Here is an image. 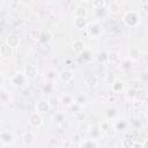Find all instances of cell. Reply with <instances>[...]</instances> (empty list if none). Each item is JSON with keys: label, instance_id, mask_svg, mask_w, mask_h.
<instances>
[{"label": "cell", "instance_id": "obj_1", "mask_svg": "<svg viewBox=\"0 0 148 148\" xmlns=\"http://www.w3.org/2000/svg\"><path fill=\"white\" fill-rule=\"evenodd\" d=\"M123 22L128 28H136L141 22V15L136 10H128L123 16Z\"/></svg>", "mask_w": 148, "mask_h": 148}, {"label": "cell", "instance_id": "obj_2", "mask_svg": "<svg viewBox=\"0 0 148 148\" xmlns=\"http://www.w3.org/2000/svg\"><path fill=\"white\" fill-rule=\"evenodd\" d=\"M9 83L17 89H23L27 88L29 84V79L27 77V75L23 72H16L15 74H13L9 77Z\"/></svg>", "mask_w": 148, "mask_h": 148}, {"label": "cell", "instance_id": "obj_3", "mask_svg": "<svg viewBox=\"0 0 148 148\" xmlns=\"http://www.w3.org/2000/svg\"><path fill=\"white\" fill-rule=\"evenodd\" d=\"M15 143V135L8 131V130H2L0 131V145L6 147V146H13Z\"/></svg>", "mask_w": 148, "mask_h": 148}, {"label": "cell", "instance_id": "obj_4", "mask_svg": "<svg viewBox=\"0 0 148 148\" xmlns=\"http://www.w3.org/2000/svg\"><path fill=\"white\" fill-rule=\"evenodd\" d=\"M87 31H88L89 36H91L94 38H98L103 34V27H102V24L98 21H95V22L88 24Z\"/></svg>", "mask_w": 148, "mask_h": 148}, {"label": "cell", "instance_id": "obj_5", "mask_svg": "<svg viewBox=\"0 0 148 148\" xmlns=\"http://www.w3.org/2000/svg\"><path fill=\"white\" fill-rule=\"evenodd\" d=\"M28 123H29L30 127H32V128H40L43 125V117L39 112L35 111V112L30 113V116L28 118Z\"/></svg>", "mask_w": 148, "mask_h": 148}, {"label": "cell", "instance_id": "obj_6", "mask_svg": "<svg viewBox=\"0 0 148 148\" xmlns=\"http://www.w3.org/2000/svg\"><path fill=\"white\" fill-rule=\"evenodd\" d=\"M127 57L131 61H138L140 58H141V51L140 49L136 46V45H131L128 46V50H127Z\"/></svg>", "mask_w": 148, "mask_h": 148}, {"label": "cell", "instance_id": "obj_7", "mask_svg": "<svg viewBox=\"0 0 148 148\" xmlns=\"http://www.w3.org/2000/svg\"><path fill=\"white\" fill-rule=\"evenodd\" d=\"M58 79L62 83H71L74 81V73L71 69H62L61 72H59Z\"/></svg>", "mask_w": 148, "mask_h": 148}, {"label": "cell", "instance_id": "obj_8", "mask_svg": "<svg viewBox=\"0 0 148 148\" xmlns=\"http://www.w3.org/2000/svg\"><path fill=\"white\" fill-rule=\"evenodd\" d=\"M13 54H14V49L10 45H8L6 42L0 44V56L3 59H9L13 57Z\"/></svg>", "mask_w": 148, "mask_h": 148}, {"label": "cell", "instance_id": "obj_9", "mask_svg": "<svg viewBox=\"0 0 148 148\" xmlns=\"http://www.w3.org/2000/svg\"><path fill=\"white\" fill-rule=\"evenodd\" d=\"M35 106H36V111L39 112L40 114L47 113V112L51 110V106H50L47 99H40V101L36 102V105H35Z\"/></svg>", "mask_w": 148, "mask_h": 148}, {"label": "cell", "instance_id": "obj_10", "mask_svg": "<svg viewBox=\"0 0 148 148\" xmlns=\"http://www.w3.org/2000/svg\"><path fill=\"white\" fill-rule=\"evenodd\" d=\"M23 73L27 75V77L30 79H36L38 75V69L35 65H25L23 68Z\"/></svg>", "mask_w": 148, "mask_h": 148}, {"label": "cell", "instance_id": "obj_11", "mask_svg": "<svg viewBox=\"0 0 148 148\" xmlns=\"http://www.w3.org/2000/svg\"><path fill=\"white\" fill-rule=\"evenodd\" d=\"M110 86H111V91L113 94H120L125 90V83L120 79H116Z\"/></svg>", "mask_w": 148, "mask_h": 148}, {"label": "cell", "instance_id": "obj_12", "mask_svg": "<svg viewBox=\"0 0 148 148\" xmlns=\"http://www.w3.org/2000/svg\"><path fill=\"white\" fill-rule=\"evenodd\" d=\"M52 37L53 36L49 30H42L37 36V40L40 44H49L52 40Z\"/></svg>", "mask_w": 148, "mask_h": 148}, {"label": "cell", "instance_id": "obj_13", "mask_svg": "<svg viewBox=\"0 0 148 148\" xmlns=\"http://www.w3.org/2000/svg\"><path fill=\"white\" fill-rule=\"evenodd\" d=\"M8 45H10L13 49H16L20 46V43H21V39H20V36L16 35V34H9L7 37H6V40H5Z\"/></svg>", "mask_w": 148, "mask_h": 148}, {"label": "cell", "instance_id": "obj_14", "mask_svg": "<svg viewBox=\"0 0 148 148\" xmlns=\"http://www.w3.org/2000/svg\"><path fill=\"white\" fill-rule=\"evenodd\" d=\"M84 84L88 87V88H95L97 87L98 84V76L96 74H87L86 77H84Z\"/></svg>", "mask_w": 148, "mask_h": 148}, {"label": "cell", "instance_id": "obj_15", "mask_svg": "<svg viewBox=\"0 0 148 148\" xmlns=\"http://www.w3.org/2000/svg\"><path fill=\"white\" fill-rule=\"evenodd\" d=\"M88 24H89V22H88L87 17H74V20H73V25L77 30H84V29H87Z\"/></svg>", "mask_w": 148, "mask_h": 148}, {"label": "cell", "instance_id": "obj_16", "mask_svg": "<svg viewBox=\"0 0 148 148\" xmlns=\"http://www.w3.org/2000/svg\"><path fill=\"white\" fill-rule=\"evenodd\" d=\"M108 62L111 64V65H114V66H119L120 62H121L120 54L118 52H116V51L108 52Z\"/></svg>", "mask_w": 148, "mask_h": 148}, {"label": "cell", "instance_id": "obj_17", "mask_svg": "<svg viewBox=\"0 0 148 148\" xmlns=\"http://www.w3.org/2000/svg\"><path fill=\"white\" fill-rule=\"evenodd\" d=\"M88 135H89V138H91L94 140H99L101 136H102V131H101L99 126H97V125L89 126V128H88Z\"/></svg>", "mask_w": 148, "mask_h": 148}, {"label": "cell", "instance_id": "obj_18", "mask_svg": "<svg viewBox=\"0 0 148 148\" xmlns=\"http://www.w3.org/2000/svg\"><path fill=\"white\" fill-rule=\"evenodd\" d=\"M94 58H95L94 53H92L90 50H88V49H84V50L80 53V60H81V62H83V64H89V62H91V61L94 60Z\"/></svg>", "mask_w": 148, "mask_h": 148}, {"label": "cell", "instance_id": "obj_19", "mask_svg": "<svg viewBox=\"0 0 148 148\" xmlns=\"http://www.w3.org/2000/svg\"><path fill=\"white\" fill-rule=\"evenodd\" d=\"M61 104L65 106V108H69L74 102H75V98L73 97L72 94H68V92H64L60 97H59Z\"/></svg>", "mask_w": 148, "mask_h": 148}, {"label": "cell", "instance_id": "obj_20", "mask_svg": "<svg viewBox=\"0 0 148 148\" xmlns=\"http://www.w3.org/2000/svg\"><path fill=\"white\" fill-rule=\"evenodd\" d=\"M10 102H12V95H10V92L7 89L0 87V104H8Z\"/></svg>", "mask_w": 148, "mask_h": 148}, {"label": "cell", "instance_id": "obj_21", "mask_svg": "<svg viewBox=\"0 0 148 148\" xmlns=\"http://www.w3.org/2000/svg\"><path fill=\"white\" fill-rule=\"evenodd\" d=\"M98 146H99L98 141H97V140H94V139H91V138L82 140V141L80 142V145H79V147H82V148H96V147H98Z\"/></svg>", "mask_w": 148, "mask_h": 148}, {"label": "cell", "instance_id": "obj_22", "mask_svg": "<svg viewBox=\"0 0 148 148\" xmlns=\"http://www.w3.org/2000/svg\"><path fill=\"white\" fill-rule=\"evenodd\" d=\"M72 49H73L74 53L80 54V53L86 49V43H84L82 39H76V40H74V42H73Z\"/></svg>", "mask_w": 148, "mask_h": 148}, {"label": "cell", "instance_id": "obj_23", "mask_svg": "<svg viewBox=\"0 0 148 148\" xmlns=\"http://www.w3.org/2000/svg\"><path fill=\"white\" fill-rule=\"evenodd\" d=\"M99 128L102 131V133H106V134H110V133H113L116 132V128L113 126V124H111V121H103L99 124Z\"/></svg>", "mask_w": 148, "mask_h": 148}, {"label": "cell", "instance_id": "obj_24", "mask_svg": "<svg viewBox=\"0 0 148 148\" xmlns=\"http://www.w3.org/2000/svg\"><path fill=\"white\" fill-rule=\"evenodd\" d=\"M106 15H108V8H106L105 6L94 8V16H95V18H96L97 21L101 20V18H104Z\"/></svg>", "mask_w": 148, "mask_h": 148}, {"label": "cell", "instance_id": "obj_25", "mask_svg": "<svg viewBox=\"0 0 148 148\" xmlns=\"http://www.w3.org/2000/svg\"><path fill=\"white\" fill-rule=\"evenodd\" d=\"M58 76H59V72H57L54 68H49L47 71H45V79H46V81L54 82L56 80H58Z\"/></svg>", "mask_w": 148, "mask_h": 148}, {"label": "cell", "instance_id": "obj_26", "mask_svg": "<svg viewBox=\"0 0 148 148\" xmlns=\"http://www.w3.org/2000/svg\"><path fill=\"white\" fill-rule=\"evenodd\" d=\"M104 116H105V118L108 120H114L117 118V116H118V111H117L116 108L110 106V108H106L104 110Z\"/></svg>", "mask_w": 148, "mask_h": 148}, {"label": "cell", "instance_id": "obj_27", "mask_svg": "<svg viewBox=\"0 0 148 148\" xmlns=\"http://www.w3.org/2000/svg\"><path fill=\"white\" fill-rule=\"evenodd\" d=\"M147 96H148V94H147V90H146V89H143V88H138V89H135V97H134L135 101L145 102V101L147 99ZM134 99H133V101H134Z\"/></svg>", "mask_w": 148, "mask_h": 148}, {"label": "cell", "instance_id": "obj_28", "mask_svg": "<svg viewBox=\"0 0 148 148\" xmlns=\"http://www.w3.org/2000/svg\"><path fill=\"white\" fill-rule=\"evenodd\" d=\"M53 121L57 124V125H62L65 121H66V119H67V117H66V114L62 112V111H58V112H56L54 114H53Z\"/></svg>", "mask_w": 148, "mask_h": 148}, {"label": "cell", "instance_id": "obj_29", "mask_svg": "<svg viewBox=\"0 0 148 148\" xmlns=\"http://www.w3.org/2000/svg\"><path fill=\"white\" fill-rule=\"evenodd\" d=\"M128 126H131L133 130H141L143 127V121L141 120V118L135 117L131 119V121L128 123Z\"/></svg>", "mask_w": 148, "mask_h": 148}, {"label": "cell", "instance_id": "obj_30", "mask_svg": "<svg viewBox=\"0 0 148 148\" xmlns=\"http://www.w3.org/2000/svg\"><path fill=\"white\" fill-rule=\"evenodd\" d=\"M35 139H36V136H35L34 132H31V131H27L22 135V140H23V142L25 145H31L35 141Z\"/></svg>", "mask_w": 148, "mask_h": 148}, {"label": "cell", "instance_id": "obj_31", "mask_svg": "<svg viewBox=\"0 0 148 148\" xmlns=\"http://www.w3.org/2000/svg\"><path fill=\"white\" fill-rule=\"evenodd\" d=\"M54 89H56L54 83H53V82H50V81L45 82V83L43 84V87H42V91H43L44 94H46V95L53 94V92H54Z\"/></svg>", "mask_w": 148, "mask_h": 148}, {"label": "cell", "instance_id": "obj_32", "mask_svg": "<svg viewBox=\"0 0 148 148\" xmlns=\"http://www.w3.org/2000/svg\"><path fill=\"white\" fill-rule=\"evenodd\" d=\"M113 126H114L116 131H124V130H127L128 121H126L125 119H118L113 123Z\"/></svg>", "mask_w": 148, "mask_h": 148}, {"label": "cell", "instance_id": "obj_33", "mask_svg": "<svg viewBox=\"0 0 148 148\" xmlns=\"http://www.w3.org/2000/svg\"><path fill=\"white\" fill-rule=\"evenodd\" d=\"M47 102H49L51 109H53V108H57V106L59 105L60 99H59V97H58L56 94H50V95L47 96Z\"/></svg>", "mask_w": 148, "mask_h": 148}, {"label": "cell", "instance_id": "obj_34", "mask_svg": "<svg viewBox=\"0 0 148 148\" xmlns=\"http://www.w3.org/2000/svg\"><path fill=\"white\" fill-rule=\"evenodd\" d=\"M87 15H88V12L83 6H77L74 9V17H87Z\"/></svg>", "mask_w": 148, "mask_h": 148}, {"label": "cell", "instance_id": "obj_35", "mask_svg": "<svg viewBox=\"0 0 148 148\" xmlns=\"http://www.w3.org/2000/svg\"><path fill=\"white\" fill-rule=\"evenodd\" d=\"M95 58L97 59L98 62H102V64H108V52L106 51H99Z\"/></svg>", "mask_w": 148, "mask_h": 148}, {"label": "cell", "instance_id": "obj_36", "mask_svg": "<svg viewBox=\"0 0 148 148\" xmlns=\"http://www.w3.org/2000/svg\"><path fill=\"white\" fill-rule=\"evenodd\" d=\"M119 9H120L119 3H118L117 1H113V2H111V3L109 5V7H108V13H111V14H117V13L119 12Z\"/></svg>", "mask_w": 148, "mask_h": 148}, {"label": "cell", "instance_id": "obj_37", "mask_svg": "<svg viewBox=\"0 0 148 148\" xmlns=\"http://www.w3.org/2000/svg\"><path fill=\"white\" fill-rule=\"evenodd\" d=\"M74 98H75V102L79 103V104H81V105H84L86 102L88 101V96H87L86 94H80V95H77V96L74 97Z\"/></svg>", "mask_w": 148, "mask_h": 148}, {"label": "cell", "instance_id": "obj_38", "mask_svg": "<svg viewBox=\"0 0 148 148\" xmlns=\"http://www.w3.org/2000/svg\"><path fill=\"white\" fill-rule=\"evenodd\" d=\"M71 110H72V112L75 114V113H79V112H81V111H83V105H81V104H79V103H76V102H74L71 106Z\"/></svg>", "mask_w": 148, "mask_h": 148}, {"label": "cell", "instance_id": "obj_39", "mask_svg": "<svg viewBox=\"0 0 148 148\" xmlns=\"http://www.w3.org/2000/svg\"><path fill=\"white\" fill-rule=\"evenodd\" d=\"M135 97V88H130L126 90V98L128 101H133Z\"/></svg>", "mask_w": 148, "mask_h": 148}, {"label": "cell", "instance_id": "obj_40", "mask_svg": "<svg viewBox=\"0 0 148 148\" xmlns=\"http://www.w3.org/2000/svg\"><path fill=\"white\" fill-rule=\"evenodd\" d=\"M116 79H117V77H116V75H114L113 73H108V74L105 75V79H104V80H105V82H106L108 84H111Z\"/></svg>", "mask_w": 148, "mask_h": 148}, {"label": "cell", "instance_id": "obj_41", "mask_svg": "<svg viewBox=\"0 0 148 148\" xmlns=\"http://www.w3.org/2000/svg\"><path fill=\"white\" fill-rule=\"evenodd\" d=\"M82 140H83V138H82V135H81V134H79V133L74 134V136H73V139H72V141H73L74 146H79V145H80V142H81Z\"/></svg>", "mask_w": 148, "mask_h": 148}, {"label": "cell", "instance_id": "obj_42", "mask_svg": "<svg viewBox=\"0 0 148 148\" xmlns=\"http://www.w3.org/2000/svg\"><path fill=\"white\" fill-rule=\"evenodd\" d=\"M133 141H134V139H132V140L130 141V139L125 138V139H123V141H121V146L125 147V148H132V146H133Z\"/></svg>", "mask_w": 148, "mask_h": 148}, {"label": "cell", "instance_id": "obj_43", "mask_svg": "<svg viewBox=\"0 0 148 148\" xmlns=\"http://www.w3.org/2000/svg\"><path fill=\"white\" fill-rule=\"evenodd\" d=\"M132 62H133V61H131V60L127 58L126 60H124V61L120 62V66H121V68H124V69H130V68L132 67Z\"/></svg>", "mask_w": 148, "mask_h": 148}, {"label": "cell", "instance_id": "obj_44", "mask_svg": "<svg viewBox=\"0 0 148 148\" xmlns=\"http://www.w3.org/2000/svg\"><path fill=\"white\" fill-rule=\"evenodd\" d=\"M75 118H76L77 120H80V121H83V120H86L87 114H86L84 111H81V112H79V113H75Z\"/></svg>", "mask_w": 148, "mask_h": 148}, {"label": "cell", "instance_id": "obj_45", "mask_svg": "<svg viewBox=\"0 0 148 148\" xmlns=\"http://www.w3.org/2000/svg\"><path fill=\"white\" fill-rule=\"evenodd\" d=\"M103 6H105V5H104V0H94V2H92V7H94V8L103 7Z\"/></svg>", "mask_w": 148, "mask_h": 148}, {"label": "cell", "instance_id": "obj_46", "mask_svg": "<svg viewBox=\"0 0 148 148\" xmlns=\"http://www.w3.org/2000/svg\"><path fill=\"white\" fill-rule=\"evenodd\" d=\"M140 81L143 82V83L148 81V73H147V72H142V73L140 74Z\"/></svg>", "mask_w": 148, "mask_h": 148}, {"label": "cell", "instance_id": "obj_47", "mask_svg": "<svg viewBox=\"0 0 148 148\" xmlns=\"http://www.w3.org/2000/svg\"><path fill=\"white\" fill-rule=\"evenodd\" d=\"M62 146H64V147H73L74 143H73L72 140H68V141H64V142H62Z\"/></svg>", "mask_w": 148, "mask_h": 148}, {"label": "cell", "instance_id": "obj_48", "mask_svg": "<svg viewBox=\"0 0 148 148\" xmlns=\"http://www.w3.org/2000/svg\"><path fill=\"white\" fill-rule=\"evenodd\" d=\"M3 81H5V75H3L2 72H0V87H1V84L3 83Z\"/></svg>", "mask_w": 148, "mask_h": 148}, {"label": "cell", "instance_id": "obj_49", "mask_svg": "<svg viewBox=\"0 0 148 148\" xmlns=\"http://www.w3.org/2000/svg\"><path fill=\"white\" fill-rule=\"evenodd\" d=\"M140 1H141V3H142V5H145V6H146V2H147V0H140Z\"/></svg>", "mask_w": 148, "mask_h": 148}, {"label": "cell", "instance_id": "obj_50", "mask_svg": "<svg viewBox=\"0 0 148 148\" xmlns=\"http://www.w3.org/2000/svg\"><path fill=\"white\" fill-rule=\"evenodd\" d=\"M80 1H82V2H88V1H90V0H80Z\"/></svg>", "mask_w": 148, "mask_h": 148}, {"label": "cell", "instance_id": "obj_51", "mask_svg": "<svg viewBox=\"0 0 148 148\" xmlns=\"http://www.w3.org/2000/svg\"><path fill=\"white\" fill-rule=\"evenodd\" d=\"M12 1H14V2H20L21 0H12Z\"/></svg>", "mask_w": 148, "mask_h": 148}, {"label": "cell", "instance_id": "obj_52", "mask_svg": "<svg viewBox=\"0 0 148 148\" xmlns=\"http://www.w3.org/2000/svg\"><path fill=\"white\" fill-rule=\"evenodd\" d=\"M43 1H46V2H50V1H52V0H43Z\"/></svg>", "mask_w": 148, "mask_h": 148}]
</instances>
